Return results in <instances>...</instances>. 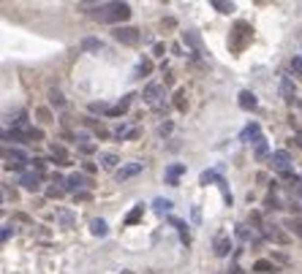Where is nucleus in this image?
Here are the masks:
<instances>
[{"label":"nucleus","mask_w":302,"mask_h":274,"mask_svg":"<svg viewBox=\"0 0 302 274\" xmlns=\"http://www.w3.org/2000/svg\"><path fill=\"white\" fill-rule=\"evenodd\" d=\"M25 136H27V141H41L44 139V130L41 128H27V133H25Z\"/></svg>","instance_id":"f704fd0d"},{"label":"nucleus","mask_w":302,"mask_h":274,"mask_svg":"<svg viewBox=\"0 0 302 274\" xmlns=\"http://www.w3.org/2000/svg\"><path fill=\"white\" fill-rule=\"evenodd\" d=\"M52 158H55V163H57V166H68V163H71L63 144H52Z\"/></svg>","instance_id":"2eb2a0df"},{"label":"nucleus","mask_w":302,"mask_h":274,"mask_svg":"<svg viewBox=\"0 0 302 274\" xmlns=\"http://www.w3.org/2000/svg\"><path fill=\"white\" fill-rule=\"evenodd\" d=\"M142 217H144V204H137L134 209L128 212V215H125V225H137Z\"/></svg>","instance_id":"f3484780"},{"label":"nucleus","mask_w":302,"mask_h":274,"mask_svg":"<svg viewBox=\"0 0 302 274\" xmlns=\"http://www.w3.org/2000/svg\"><path fill=\"white\" fill-rule=\"evenodd\" d=\"M55 215H57V220L63 223L65 228H74V223H77V217H74V212H68V209H57V212H55Z\"/></svg>","instance_id":"412c9836"},{"label":"nucleus","mask_w":302,"mask_h":274,"mask_svg":"<svg viewBox=\"0 0 302 274\" xmlns=\"http://www.w3.org/2000/svg\"><path fill=\"white\" fill-rule=\"evenodd\" d=\"M90 233H93V236H101V239H104V236H107V233H109V228H107V220H101V217H95V220L90 223Z\"/></svg>","instance_id":"a211bd4d"},{"label":"nucleus","mask_w":302,"mask_h":274,"mask_svg":"<svg viewBox=\"0 0 302 274\" xmlns=\"http://www.w3.org/2000/svg\"><path fill=\"white\" fill-rule=\"evenodd\" d=\"M218 182H220V176L215 171H204L201 174V185H218Z\"/></svg>","instance_id":"7c9ffc66"},{"label":"nucleus","mask_w":302,"mask_h":274,"mask_svg":"<svg viewBox=\"0 0 302 274\" xmlns=\"http://www.w3.org/2000/svg\"><path fill=\"white\" fill-rule=\"evenodd\" d=\"M153 209L158 212V215H164V212L172 209V201H169V199H155V201H153Z\"/></svg>","instance_id":"393cba45"},{"label":"nucleus","mask_w":302,"mask_h":274,"mask_svg":"<svg viewBox=\"0 0 302 274\" xmlns=\"http://www.w3.org/2000/svg\"><path fill=\"white\" fill-rule=\"evenodd\" d=\"M286 228H289L294 236L302 239V217H289V220H286Z\"/></svg>","instance_id":"5701e85b"},{"label":"nucleus","mask_w":302,"mask_h":274,"mask_svg":"<svg viewBox=\"0 0 302 274\" xmlns=\"http://www.w3.org/2000/svg\"><path fill=\"white\" fill-rule=\"evenodd\" d=\"M248 38H250V27L245 22H237V25H234V35H231L229 44H231V49H237V52H240V49L245 47V41H248Z\"/></svg>","instance_id":"39448f33"},{"label":"nucleus","mask_w":302,"mask_h":274,"mask_svg":"<svg viewBox=\"0 0 302 274\" xmlns=\"http://www.w3.org/2000/svg\"><path fill=\"white\" fill-rule=\"evenodd\" d=\"M174 109H177V111L188 109V98H185V93H174Z\"/></svg>","instance_id":"c85d7f7f"},{"label":"nucleus","mask_w":302,"mask_h":274,"mask_svg":"<svg viewBox=\"0 0 302 274\" xmlns=\"http://www.w3.org/2000/svg\"><path fill=\"white\" fill-rule=\"evenodd\" d=\"M164 52H166L164 44H155V47H153V54H155V57H164Z\"/></svg>","instance_id":"37998d69"},{"label":"nucleus","mask_w":302,"mask_h":274,"mask_svg":"<svg viewBox=\"0 0 302 274\" xmlns=\"http://www.w3.org/2000/svg\"><path fill=\"white\" fill-rule=\"evenodd\" d=\"M161 95H164V87H161L158 82H150L147 87H144V93H142V100H144V103H150V106H158L161 103Z\"/></svg>","instance_id":"0eeeda50"},{"label":"nucleus","mask_w":302,"mask_h":274,"mask_svg":"<svg viewBox=\"0 0 302 274\" xmlns=\"http://www.w3.org/2000/svg\"><path fill=\"white\" fill-rule=\"evenodd\" d=\"M142 171H144V163H139V160H137V163H125V166H120V169L114 171V179H117V182H128L131 176L142 174Z\"/></svg>","instance_id":"423d86ee"},{"label":"nucleus","mask_w":302,"mask_h":274,"mask_svg":"<svg viewBox=\"0 0 302 274\" xmlns=\"http://www.w3.org/2000/svg\"><path fill=\"white\" fill-rule=\"evenodd\" d=\"M267 233H270V236H273L275 242H280V245H289V242H291L289 236H286L283 231H278V228H275V225H273V228H267Z\"/></svg>","instance_id":"a878e982"},{"label":"nucleus","mask_w":302,"mask_h":274,"mask_svg":"<svg viewBox=\"0 0 302 274\" xmlns=\"http://www.w3.org/2000/svg\"><path fill=\"white\" fill-rule=\"evenodd\" d=\"M294 144H297V147H302V133H297V136H294Z\"/></svg>","instance_id":"de8ad7c7"},{"label":"nucleus","mask_w":302,"mask_h":274,"mask_svg":"<svg viewBox=\"0 0 302 274\" xmlns=\"http://www.w3.org/2000/svg\"><path fill=\"white\" fill-rule=\"evenodd\" d=\"M95 171H98V169H95V163H84V174H95Z\"/></svg>","instance_id":"a18cd8bd"},{"label":"nucleus","mask_w":302,"mask_h":274,"mask_svg":"<svg viewBox=\"0 0 302 274\" xmlns=\"http://www.w3.org/2000/svg\"><path fill=\"white\" fill-rule=\"evenodd\" d=\"M180 174H185V166H183V163L169 166V169H166V182H169V185H177Z\"/></svg>","instance_id":"dca6fc26"},{"label":"nucleus","mask_w":302,"mask_h":274,"mask_svg":"<svg viewBox=\"0 0 302 274\" xmlns=\"http://www.w3.org/2000/svg\"><path fill=\"white\" fill-rule=\"evenodd\" d=\"M169 133H172V123H166L158 128V136H169Z\"/></svg>","instance_id":"79ce46f5"},{"label":"nucleus","mask_w":302,"mask_h":274,"mask_svg":"<svg viewBox=\"0 0 302 274\" xmlns=\"http://www.w3.org/2000/svg\"><path fill=\"white\" fill-rule=\"evenodd\" d=\"M3 155H6V160H8V163H25V160H30L22 149H17V147H11V149L6 147V149H3Z\"/></svg>","instance_id":"ddd939ff"},{"label":"nucleus","mask_w":302,"mask_h":274,"mask_svg":"<svg viewBox=\"0 0 302 274\" xmlns=\"http://www.w3.org/2000/svg\"><path fill=\"white\" fill-rule=\"evenodd\" d=\"M264 206H267V209H280V201L275 199L273 193H270V196H267V199H264Z\"/></svg>","instance_id":"e433bc0d"},{"label":"nucleus","mask_w":302,"mask_h":274,"mask_svg":"<svg viewBox=\"0 0 302 274\" xmlns=\"http://www.w3.org/2000/svg\"><path fill=\"white\" fill-rule=\"evenodd\" d=\"M231 274H243V269H240V266H234V272H231Z\"/></svg>","instance_id":"09e8293b"},{"label":"nucleus","mask_w":302,"mask_h":274,"mask_svg":"<svg viewBox=\"0 0 302 274\" xmlns=\"http://www.w3.org/2000/svg\"><path fill=\"white\" fill-rule=\"evenodd\" d=\"M11 236H14V225H11V223H6V225H3V231H0V242L6 245V242L11 239Z\"/></svg>","instance_id":"72a5a7b5"},{"label":"nucleus","mask_w":302,"mask_h":274,"mask_svg":"<svg viewBox=\"0 0 302 274\" xmlns=\"http://www.w3.org/2000/svg\"><path fill=\"white\" fill-rule=\"evenodd\" d=\"M128 103H131V95H125V98L120 100L117 106H112V109H109V114H107V117H123L125 111H128Z\"/></svg>","instance_id":"aec40b11"},{"label":"nucleus","mask_w":302,"mask_h":274,"mask_svg":"<svg viewBox=\"0 0 302 274\" xmlns=\"http://www.w3.org/2000/svg\"><path fill=\"white\" fill-rule=\"evenodd\" d=\"M240 139L245 141V144H259L264 136H261V128H259V123H250V125H245L243 128V136Z\"/></svg>","instance_id":"6e6552de"},{"label":"nucleus","mask_w":302,"mask_h":274,"mask_svg":"<svg viewBox=\"0 0 302 274\" xmlns=\"http://www.w3.org/2000/svg\"><path fill=\"white\" fill-rule=\"evenodd\" d=\"M109 109H112V106L101 103V100H93V103L87 106V111H90V114H109Z\"/></svg>","instance_id":"b1692460"},{"label":"nucleus","mask_w":302,"mask_h":274,"mask_svg":"<svg viewBox=\"0 0 302 274\" xmlns=\"http://www.w3.org/2000/svg\"><path fill=\"white\" fill-rule=\"evenodd\" d=\"M253 272L256 274H275V272H278V266H275L273 261H267V258H259V261L253 263Z\"/></svg>","instance_id":"f8f14e48"},{"label":"nucleus","mask_w":302,"mask_h":274,"mask_svg":"<svg viewBox=\"0 0 302 274\" xmlns=\"http://www.w3.org/2000/svg\"><path fill=\"white\" fill-rule=\"evenodd\" d=\"M82 49L84 52H101V49H104V41L95 38V35H87V38L82 41Z\"/></svg>","instance_id":"6ab92c4d"},{"label":"nucleus","mask_w":302,"mask_h":274,"mask_svg":"<svg viewBox=\"0 0 302 274\" xmlns=\"http://www.w3.org/2000/svg\"><path fill=\"white\" fill-rule=\"evenodd\" d=\"M41 179H44V174H38V171H25V174L19 176V185L27 193H38L41 190Z\"/></svg>","instance_id":"20e7f679"},{"label":"nucleus","mask_w":302,"mask_h":274,"mask_svg":"<svg viewBox=\"0 0 302 274\" xmlns=\"http://www.w3.org/2000/svg\"><path fill=\"white\" fill-rule=\"evenodd\" d=\"M237 236L243 242H250V233H248V228H245V225H237Z\"/></svg>","instance_id":"ea45409f"},{"label":"nucleus","mask_w":302,"mask_h":274,"mask_svg":"<svg viewBox=\"0 0 302 274\" xmlns=\"http://www.w3.org/2000/svg\"><path fill=\"white\" fill-rule=\"evenodd\" d=\"M30 163H33V169H36L38 174H44V158H30Z\"/></svg>","instance_id":"58836bf2"},{"label":"nucleus","mask_w":302,"mask_h":274,"mask_svg":"<svg viewBox=\"0 0 302 274\" xmlns=\"http://www.w3.org/2000/svg\"><path fill=\"white\" fill-rule=\"evenodd\" d=\"M90 185H93V182H90L87 176L79 174V171H74V174L68 176V179H65V185H63V187H65V193H74V196H77V193H82L84 187H90Z\"/></svg>","instance_id":"f03ea898"},{"label":"nucleus","mask_w":302,"mask_h":274,"mask_svg":"<svg viewBox=\"0 0 302 274\" xmlns=\"http://www.w3.org/2000/svg\"><path fill=\"white\" fill-rule=\"evenodd\" d=\"M112 38L117 44H125V47H137L142 33H139L137 27H128V25H117V27L112 30Z\"/></svg>","instance_id":"f257e3e1"},{"label":"nucleus","mask_w":302,"mask_h":274,"mask_svg":"<svg viewBox=\"0 0 302 274\" xmlns=\"http://www.w3.org/2000/svg\"><path fill=\"white\" fill-rule=\"evenodd\" d=\"M150 68H153V63H150V60H142V63L137 65V76H147Z\"/></svg>","instance_id":"c9c22d12"},{"label":"nucleus","mask_w":302,"mask_h":274,"mask_svg":"<svg viewBox=\"0 0 302 274\" xmlns=\"http://www.w3.org/2000/svg\"><path fill=\"white\" fill-rule=\"evenodd\" d=\"M87 199H90V193H84V190L77 193V201H87Z\"/></svg>","instance_id":"49530a36"},{"label":"nucleus","mask_w":302,"mask_h":274,"mask_svg":"<svg viewBox=\"0 0 302 274\" xmlns=\"http://www.w3.org/2000/svg\"><path fill=\"white\" fill-rule=\"evenodd\" d=\"M270 163H273V169L278 171V174H286V171H291V155L286 149H275L273 155H270Z\"/></svg>","instance_id":"7ed1b4c3"},{"label":"nucleus","mask_w":302,"mask_h":274,"mask_svg":"<svg viewBox=\"0 0 302 274\" xmlns=\"http://www.w3.org/2000/svg\"><path fill=\"white\" fill-rule=\"evenodd\" d=\"M275 261H278V263H289V258L280 255V252H275V255H273V263H275Z\"/></svg>","instance_id":"c03bdc74"},{"label":"nucleus","mask_w":302,"mask_h":274,"mask_svg":"<svg viewBox=\"0 0 302 274\" xmlns=\"http://www.w3.org/2000/svg\"><path fill=\"white\" fill-rule=\"evenodd\" d=\"M172 225H174V228H177V231H180V239H183L185 245H188V225H185L183 220H177V217H172Z\"/></svg>","instance_id":"bb28decb"},{"label":"nucleus","mask_w":302,"mask_h":274,"mask_svg":"<svg viewBox=\"0 0 302 274\" xmlns=\"http://www.w3.org/2000/svg\"><path fill=\"white\" fill-rule=\"evenodd\" d=\"M63 193H65V187L63 185H52V187H47V199H60V196H63Z\"/></svg>","instance_id":"2f4dec72"},{"label":"nucleus","mask_w":302,"mask_h":274,"mask_svg":"<svg viewBox=\"0 0 302 274\" xmlns=\"http://www.w3.org/2000/svg\"><path fill=\"white\" fill-rule=\"evenodd\" d=\"M36 114H38V120H41V123H52V111H49L47 106H38Z\"/></svg>","instance_id":"473e14b6"},{"label":"nucleus","mask_w":302,"mask_h":274,"mask_svg":"<svg viewBox=\"0 0 302 274\" xmlns=\"http://www.w3.org/2000/svg\"><path fill=\"white\" fill-rule=\"evenodd\" d=\"M49 103H52L55 109H65V95L60 93V90H49Z\"/></svg>","instance_id":"4be33fe9"},{"label":"nucleus","mask_w":302,"mask_h":274,"mask_svg":"<svg viewBox=\"0 0 302 274\" xmlns=\"http://www.w3.org/2000/svg\"><path fill=\"white\" fill-rule=\"evenodd\" d=\"M213 8L218 14H231L234 11V3H223V0H213Z\"/></svg>","instance_id":"cd10ccee"},{"label":"nucleus","mask_w":302,"mask_h":274,"mask_svg":"<svg viewBox=\"0 0 302 274\" xmlns=\"http://www.w3.org/2000/svg\"><path fill=\"white\" fill-rule=\"evenodd\" d=\"M117 163H120L117 155H104V158H101V166H104V169H117Z\"/></svg>","instance_id":"c756f323"},{"label":"nucleus","mask_w":302,"mask_h":274,"mask_svg":"<svg viewBox=\"0 0 302 274\" xmlns=\"http://www.w3.org/2000/svg\"><path fill=\"white\" fill-rule=\"evenodd\" d=\"M291 71L302 74V57H291Z\"/></svg>","instance_id":"a19ab883"},{"label":"nucleus","mask_w":302,"mask_h":274,"mask_svg":"<svg viewBox=\"0 0 302 274\" xmlns=\"http://www.w3.org/2000/svg\"><path fill=\"white\" fill-rule=\"evenodd\" d=\"M183 41L188 44L191 49H193V54H199V52H204V49H201V41H199V35L193 33V30H185L183 33Z\"/></svg>","instance_id":"4468645a"},{"label":"nucleus","mask_w":302,"mask_h":274,"mask_svg":"<svg viewBox=\"0 0 302 274\" xmlns=\"http://www.w3.org/2000/svg\"><path fill=\"white\" fill-rule=\"evenodd\" d=\"M280 95H283L286 100H294L297 98V87H294V82H291L289 76H283V79H280Z\"/></svg>","instance_id":"9b49d317"},{"label":"nucleus","mask_w":302,"mask_h":274,"mask_svg":"<svg viewBox=\"0 0 302 274\" xmlns=\"http://www.w3.org/2000/svg\"><path fill=\"white\" fill-rule=\"evenodd\" d=\"M237 103H240V109H245V111H253L259 100H256V95L250 93V90H243V93H240V98H237Z\"/></svg>","instance_id":"9d476101"},{"label":"nucleus","mask_w":302,"mask_h":274,"mask_svg":"<svg viewBox=\"0 0 302 274\" xmlns=\"http://www.w3.org/2000/svg\"><path fill=\"white\" fill-rule=\"evenodd\" d=\"M229 252H231V239H229V236H223V233H220V236H215V255L226 258Z\"/></svg>","instance_id":"1a4fd4ad"},{"label":"nucleus","mask_w":302,"mask_h":274,"mask_svg":"<svg viewBox=\"0 0 302 274\" xmlns=\"http://www.w3.org/2000/svg\"><path fill=\"white\" fill-rule=\"evenodd\" d=\"M267 155H270V149H267V141L261 139L259 144H256V158H267Z\"/></svg>","instance_id":"4c0bfd02"}]
</instances>
